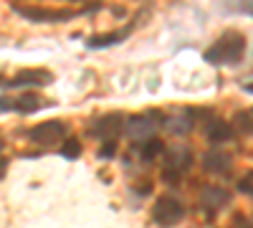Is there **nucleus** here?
<instances>
[{"instance_id":"10","label":"nucleus","mask_w":253,"mask_h":228,"mask_svg":"<svg viewBox=\"0 0 253 228\" xmlns=\"http://www.w3.org/2000/svg\"><path fill=\"white\" fill-rule=\"evenodd\" d=\"M195 119H198L195 109L187 107V109H177L170 119H165V124H167V130H170L172 135H187V132H193Z\"/></svg>"},{"instance_id":"19","label":"nucleus","mask_w":253,"mask_h":228,"mask_svg":"<svg viewBox=\"0 0 253 228\" xmlns=\"http://www.w3.org/2000/svg\"><path fill=\"white\" fill-rule=\"evenodd\" d=\"M180 180H182V173H180V170H175V168L162 170V182H167V185H177Z\"/></svg>"},{"instance_id":"23","label":"nucleus","mask_w":253,"mask_h":228,"mask_svg":"<svg viewBox=\"0 0 253 228\" xmlns=\"http://www.w3.org/2000/svg\"><path fill=\"white\" fill-rule=\"evenodd\" d=\"M0 147H3V144H0ZM5 173H8V160L3 157V152H0V180L5 178Z\"/></svg>"},{"instance_id":"8","label":"nucleus","mask_w":253,"mask_h":228,"mask_svg":"<svg viewBox=\"0 0 253 228\" xmlns=\"http://www.w3.org/2000/svg\"><path fill=\"white\" fill-rule=\"evenodd\" d=\"M203 168L208 173H213V175H228L230 170H233V157H230L225 150L213 147V150H208L203 155Z\"/></svg>"},{"instance_id":"14","label":"nucleus","mask_w":253,"mask_h":228,"mask_svg":"<svg viewBox=\"0 0 253 228\" xmlns=\"http://www.w3.org/2000/svg\"><path fill=\"white\" fill-rule=\"evenodd\" d=\"M38 109H41V99L33 91L20 94L18 99H13V112H18V114H33Z\"/></svg>"},{"instance_id":"13","label":"nucleus","mask_w":253,"mask_h":228,"mask_svg":"<svg viewBox=\"0 0 253 228\" xmlns=\"http://www.w3.org/2000/svg\"><path fill=\"white\" fill-rule=\"evenodd\" d=\"M129 36V31H124V33H107V36H91L86 41V48L91 51H99V48H109V46H117L122 44V41Z\"/></svg>"},{"instance_id":"7","label":"nucleus","mask_w":253,"mask_h":228,"mask_svg":"<svg viewBox=\"0 0 253 228\" xmlns=\"http://www.w3.org/2000/svg\"><path fill=\"white\" fill-rule=\"evenodd\" d=\"M53 81V74L46 69H20L10 81L8 89H28V87H46Z\"/></svg>"},{"instance_id":"21","label":"nucleus","mask_w":253,"mask_h":228,"mask_svg":"<svg viewBox=\"0 0 253 228\" xmlns=\"http://www.w3.org/2000/svg\"><path fill=\"white\" fill-rule=\"evenodd\" d=\"M230 228H251V218L243 216V213H236V216H233V223H230Z\"/></svg>"},{"instance_id":"4","label":"nucleus","mask_w":253,"mask_h":228,"mask_svg":"<svg viewBox=\"0 0 253 228\" xmlns=\"http://www.w3.org/2000/svg\"><path fill=\"white\" fill-rule=\"evenodd\" d=\"M195 114H198V119H200V117L205 119L203 130H205L208 142H213V144H225V142H230V139L236 137L233 127H230V122H225L223 117H215L210 109H205V112H195Z\"/></svg>"},{"instance_id":"22","label":"nucleus","mask_w":253,"mask_h":228,"mask_svg":"<svg viewBox=\"0 0 253 228\" xmlns=\"http://www.w3.org/2000/svg\"><path fill=\"white\" fill-rule=\"evenodd\" d=\"M10 109H13V99L10 96H0V114L10 112Z\"/></svg>"},{"instance_id":"12","label":"nucleus","mask_w":253,"mask_h":228,"mask_svg":"<svg viewBox=\"0 0 253 228\" xmlns=\"http://www.w3.org/2000/svg\"><path fill=\"white\" fill-rule=\"evenodd\" d=\"M165 160H167V168H175L180 173H185L190 165H193V150L190 147H172L165 152Z\"/></svg>"},{"instance_id":"9","label":"nucleus","mask_w":253,"mask_h":228,"mask_svg":"<svg viewBox=\"0 0 253 228\" xmlns=\"http://www.w3.org/2000/svg\"><path fill=\"white\" fill-rule=\"evenodd\" d=\"M122 127H124V117L119 112H114V114H104L101 119H96L91 132L101 139H114L122 132Z\"/></svg>"},{"instance_id":"1","label":"nucleus","mask_w":253,"mask_h":228,"mask_svg":"<svg viewBox=\"0 0 253 228\" xmlns=\"http://www.w3.org/2000/svg\"><path fill=\"white\" fill-rule=\"evenodd\" d=\"M246 46H248V41H246L243 33L228 31L205 51V61H208V64H215V66L238 64V61L243 58V53H246Z\"/></svg>"},{"instance_id":"20","label":"nucleus","mask_w":253,"mask_h":228,"mask_svg":"<svg viewBox=\"0 0 253 228\" xmlns=\"http://www.w3.org/2000/svg\"><path fill=\"white\" fill-rule=\"evenodd\" d=\"M114 152H117V142L114 139H107V142H104V147L99 150V157L109 160V157H114Z\"/></svg>"},{"instance_id":"16","label":"nucleus","mask_w":253,"mask_h":228,"mask_svg":"<svg viewBox=\"0 0 253 228\" xmlns=\"http://www.w3.org/2000/svg\"><path fill=\"white\" fill-rule=\"evenodd\" d=\"M165 152V144L157 139V137H150V139H144V147H142V160L144 162H152L157 155Z\"/></svg>"},{"instance_id":"3","label":"nucleus","mask_w":253,"mask_h":228,"mask_svg":"<svg viewBox=\"0 0 253 228\" xmlns=\"http://www.w3.org/2000/svg\"><path fill=\"white\" fill-rule=\"evenodd\" d=\"M152 218L162 228H172L185 218V205L172 195H162V198H157L155 208H152Z\"/></svg>"},{"instance_id":"2","label":"nucleus","mask_w":253,"mask_h":228,"mask_svg":"<svg viewBox=\"0 0 253 228\" xmlns=\"http://www.w3.org/2000/svg\"><path fill=\"white\" fill-rule=\"evenodd\" d=\"M165 124V114L160 109H147L144 114H134L126 119L124 124V135L129 139H150L157 135V130Z\"/></svg>"},{"instance_id":"24","label":"nucleus","mask_w":253,"mask_h":228,"mask_svg":"<svg viewBox=\"0 0 253 228\" xmlns=\"http://www.w3.org/2000/svg\"><path fill=\"white\" fill-rule=\"evenodd\" d=\"M0 81H3V79H0Z\"/></svg>"},{"instance_id":"17","label":"nucleus","mask_w":253,"mask_h":228,"mask_svg":"<svg viewBox=\"0 0 253 228\" xmlns=\"http://www.w3.org/2000/svg\"><path fill=\"white\" fill-rule=\"evenodd\" d=\"M61 157H66V160H76L79 155H81V142L76 139V137H66L61 142Z\"/></svg>"},{"instance_id":"6","label":"nucleus","mask_w":253,"mask_h":228,"mask_svg":"<svg viewBox=\"0 0 253 228\" xmlns=\"http://www.w3.org/2000/svg\"><path fill=\"white\" fill-rule=\"evenodd\" d=\"M15 13L31 20V23H61V20L74 18V13L69 10H48V8H36V5H15Z\"/></svg>"},{"instance_id":"15","label":"nucleus","mask_w":253,"mask_h":228,"mask_svg":"<svg viewBox=\"0 0 253 228\" xmlns=\"http://www.w3.org/2000/svg\"><path fill=\"white\" fill-rule=\"evenodd\" d=\"M230 127H233V132L248 137L251 130H253V114H251V109H241V112H236L233 122H230Z\"/></svg>"},{"instance_id":"18","label":"nucleus","mask_w":253,"mask_h":228,"mask_svg":"<svg viewBox=\"0 0 253 228\" xmlns=\"http://www.w3.org/2000/svg\"><path fill=\"white\" fill-rule=\"evenodd\" d=\"M238 193H243V195H251L253 193V173L251 170L238 180Z\"/></svg>"},{"instance_id":"5","label":"nucleus","mask_w":253,"mask_h":228,"mask_svg":"<svg viewBox=\"0 0 253 228\" xmlns=\"http://www.w3.org/2000/svg\"><path fill=\"white\" fill-rule=\"evenodd\" d=\"M69 132V124L61 122V119H48V122H41L36 127L28 130V139L36 144H56L58 139H63Z\"/></svg>"},{"instance_id":"11","label":"nucleus","mask_w":253,"mask_h":228,"mask_svg":"<svg viewBox=\"0 0 253 228\" xmlns=\"http://www.w3.org/2000/svg\"><path fill=\"white\" fill-rule=\"evenodd\" d=\"M230 198L233 195H230L225 188H218V185H208V188L200 190V203L210 211H218V208H223V205H228Z\"/></svg>"}]
</instances>
